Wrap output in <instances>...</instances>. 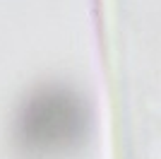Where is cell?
<instances>
[{
	"mask_svg": "<svg viewBox=\"0 0 161 159\" xmlns=\"http://www.w3.org/2000/svg\"><path fill=\"white\" fill-rule=\"evenodd\" d=\"M34 118H36L34 138L39 142L67 140L75 133V106L67 101H55V96H51L44 106H36Z\"/></svg>",
	"mask_w": 161,
	"mask_h": 159,
	"instance_id": "obj_1",
	"label": "cell"
}]
</instances>
